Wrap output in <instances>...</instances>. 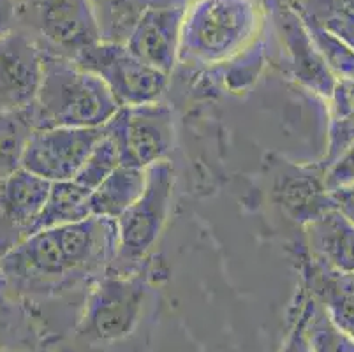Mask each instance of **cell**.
Listing matches in <instances>:
<instances>
[{
	"label": "cell",
	"instance_id": "6da1fadb",
	"mask_svg": "<svg viewBox=\"0 0 354 352\" xmlns=\"http://www.w3.org/2000/svg\"><path fill=\"white\" fill-rule=\"evenodd\" d=\"M117 252V222L88 217L30 234L0 259V279L27 299L86 293L113 268Z\"/></svg>",
	"mask_w": 354,
	"mask_h": 352
},
{
	"label": "cell",
	"instance_id": "7a4b0ae2",
	"mask_svg": "<svg viewBox=\"0 0 354 352\" xmlns=\"http://www.w3.org/2000/svg\"><path fill=\"white\" fill-rule=\"evenodd\" d=\"M270 0H189L178 64L224 69L268 35Z\"/></svg>",
	"mask_w": 354,
	"mask_h": 352
},
{
	"label": "cell",
	"instance_id": "3957f363",
	"mask_svg": "<svg viewBox=\"0 0 354 352\" xmlns=\"http://www.w3.org/2000/svg\"><path fill=\"white\" fill-rule=\"evenodd\" d=\"M120 109L106 83L82 66L44 51L39 92L28 109L34 129L102 127Z\"/></svg>",
	"mask_w": 354,
	"mask_h": 352
},
{
	"label": "cell",
	"instance_id": "277c9868",
	"mask_svg": "<svg viewBox=\"0 0 354 352\" xmlns=\"http://www.w3.org/2000/svg\"><path fill=\"white\" fill-rule=\"evenodd\" d=\"M150 293L147 268L115 271L95 280L85 293L74 337L90 345H109L127 338L143 315Z\"/></svg>",
	"mask_w": 354,
	"mask_h": 352
},
{
	"label": "cell",
	"instance_id": "5b68a950",
	"mask_svg": "<svg viewBox=\"0 0 354 352\" xmlns=\"http://www.w3.org/2000/svg\"><path fill=\"white\" fill-rule=\"evenodd\" d=\"M175 169L169 160L147 167V183L140 198L117 219L118 252L111 270L136 271L159 241L171 210Z\"/></svg>",
	"mask_w": 354,
	"mask_h": 352
},
{
	"label": "cell",
	"instance_id": "8992f818",
	"mask_svg": "<svg viewBox=\"0 0 354 352\" xmlns=\"http://www.w3.org/2000/svg\"><path fill=\"white\" fill-rule=\"evenodd\" d=\"M18 27L30 32L44 51L71 60L101 41L90 0H24Z\"/></svg>",
	"mask_w": 354,
	"mask_h": 352
},
{
	"label": "cell",
	"instance_id": "52a82bcc",
	"mask_svg": "<svg viewBox=\"0 0 354 352\" xmlns=\"http://www.w3.org/2000/svg\"><path fill=\"white\" fill-rule=\"evenodd\" d=\"M106 134L115 141L120 166L147 169L167 160L175 143V116L162 101L125 106L104 125Z\"/></svg>",
	"mask_w": 354,
	"mask_h": 352
},
{
	"label": "cell",
	"instance_id": "ba28073f",
	"mask_svg": "<svg viewBox=\"0 0 354 352\" xmlns=\"http://www.w3.org/2000/svg\"><path fill=\"white\" fill-rule=\"evenodd\" d=\"M83 69L97 74L120 108L160 101L169 83V74L141 62L122 43L99 41L74 58Z\"/></svg>",
	"mask_w": 354,
	"mask_h": 352
},
{
	"label": "cell",
	"instance_id": "9c48e42d",
	"mask_svg": "<svg viewBox=\"0 0 354 352\" xmlns=\"http://www.w3.org/2000/svg\"><path fill=\"white\" fill-rule=\"evenodd\" d=\"M270 32L281 48L291 76L305 90L326 102L339 80L324 62L298 11L284 0H270Z\"/></svg>",
	"mask_w": 354,
	"mask_h": 352
},
{
	"label": "cell",
	"instance_id": "30bf717a",
	"mask_svg": "<svg viewBox=\"0 0 354 352\" xmlns=\"http://www.w3.org/2000/svg\"><path fill=\"white\" fill-rule=\"evenodd\" d=\"M104 136L102 127L34 129L25 145L21 167L46 182H69Z\"/></svg>",
	"mask_w": 354,
	"mask_h": 352
},
{
	"label": "cell",
	"instance_id": "8fae6325",
	"mask_svg": "<svg viewBox=\"0 0 354 352\" xmlns=\"http://www.w3.org/2000/svg\"><path fill=\"white\" fill-rule=\"evenodd\" d=\"M44 50L18 27L0 37V111H28L39 92Z\"/></svg>",
	"mask_w": 354,
	"mask_h": 352
},
{
	"label": "cell",
	"instance_id": "7c38bea8",
	"mask_svg": "<svg viewBox=\"0 0 354 352\" xmlns=\"http://www.w3.org/2000/svg\"><path fill=\"white\" fill-rule=\"evenodd\" d=\"M50 187L24 167L0 180V259L34 234Z\"/></svg>",
	"mask_w": 354,
	"mask_h": 352
},
{
	"label": "cell",
	"instance_id": "4fadbf2b",
	"mask_svg": "<svg viewBox=\"0 0 354 352\" xmlns=\"http://www.w3.org/2000/svg\"><path fill=\"white\" fill-rule=\"evenodd\" d=\"M272 196L282 212L301 228L337 208L326 185V171L317 163L288 164L279 169Z\"/></svg>",
	"mask_w": 354,
	"mask_h": 352
},
{
	"label": "cell",
	"instance_id": "5bb4252c",
	"mask_svg": "<svg viewBox=\"0 0 354 352\" xmlns=\"http://www.w3.org/2000/svg\"><path fill=\"white\" fill-rule=\"evenodd\" d=\"M183 12L185 6L147 11L125 41L127 50L147 66L171 76L178 66Z\"/></svg>",
	"mask_w": 354,
	"mask_h": 352
},
{
	"label": "cell",
	"instance_id": "9a60e30c",
	"mask_svg": "<svg viewBox=\"0 0 354 352\" xmlns=\"http://www.w3.org/2000/svg\"><path fill=\"white\" fill-rule=\"evenodd\" d=\"M292 259L300 271L301 286L323 305L333 324L354 340V277L315 263L305 250L304 241L295 248Z\"/></svg>",
	"mask_w": 354,
	"mask_h": 352
},
{
	"label": "cell",
	"instance_id": "2e32d148",
	"mask_svg": "<svg viewBox=\"0 0 354 352\" xmlns=\"http://www.w3.org/2000/svg\"><path fill=\"white\" fill-rule=\"evenodd\" d=\"M301 229L305 250L315 263L342 275H354V224L339 208Z\"/></svg>",
	"mask_w": 354,
	"mask_h": 352
},
{
	"label": "cell",
	"instance_id": "e0dca14e",
	"mask_svg": "<svg viewBox=\"0 0 354 352\" xmlns=\"http://www.w3.org/2000/svg\"><path fill=\"white\" fill-rule=\"evenodd\" d=\"M43 328L30 299L0 279V352L43 351Z\"/></svg>",
	"mask_w": 354,
	"mask_h": 352
},
{
	"label": "cell",
	"instance_id": "ac0fdd59",
	"mask_svg": "<svg viewBox=\"0 0 354 352\" xmlns=\"http://www.w3.org/2000/svg\"><path fill=\"white\" fill-rule=\"evenodd\" d=\"M354 145V82L340 80L326 101V150L317 160L324 171Z\"/></svg>",
	"mask_w": 354,
	"mask_h": 352
},
{
	"label": "cell",
	"instance_id": "d6986e66",
	"mask_svg": "<svg viewBox=\"0 0 354 352\" xmlns=\"http://www.w3.org/2000/svg\"><path fill=\"white\" fill-rule=\"evenodd\" d=\"M145 183H147V169L118 166L97 189L90 192V215L117 221L140 198Z\"/></svg>",
	"mask_w": 354,
	"mask_h": 352
},
{
	"label": "cell",
	"instance_id": "ffe728a7",
	"mask_svg": "<svg viewBox=\"0 0 354 352\" xmlns=\"http://www.w3.org/2000/svg\"><path fill=\"white\" fill-rule=\"evenodd\" d=\"M97 18L101 41L125 44L141 16L150 9L187 6L189 0H90Z\"/></svg>",
	"mask_w": 354,
	"mask_h": 352
},
{
	"label": "cell",
	"instance_id": "44dd1931",
	"mask_svg": "<svg viewBox=\"0 0 354 352\" xmlns=\"http://www.w3.org/2000/svg\"><path fill=\"white\" fill-rule=\"evenodd\" d=\"M88 196L90 190L74 180L51 183L46 205L37 219L34 232L57 228V225L74 224V222H82L92 217L88 208Z\"/></svg>",
	"mask_w": 354,
	"mask_h": 352
},
{
	"label": "cell",
	"instance_id": "7402d4cb",
	"mask_svg": "<svg viewBox=\"0 0 354 352\" xmlns=\"http://www.w3.org/2000/svg\"><path fill=\"white\" fill-rule=\"evenodd\" d=\"M291 6L305 21L326 28L354 48V0H296Z\"/></svg>",
	"mask_w": 354,
	"mask_h": 352
},
{
	"label": "cell",
	"instance_id": "603a6c76",
	"mask_svg": "<svg viewBox=\"0 0 354 352\" xmlns=\"http://www.w3.org/2000/svg\"><path fill=\"white\" fill-rule=\"evenodd\" d=\"M32 131L27 111H0V180L21 167Z\"/></svg>",
	"mask_w": 354,
	"mask_h": 352
},
{
	"label": "cell",
	"instance_id": "cb8c5ba5",
	"mask_svg": "<svg viewBox=\"0 0 354 352\" xmlns=\"http://www.w3.org/2000/svg\"><path fill=\"white\" fill-rule=\"evenodd\" d=\"M307 333L314 352H354V340L333 324L323 305L312 296Z\"/></svg>",
	"mask_w": 354,
	"mask_h": 352
},
{
	"label": "cell",
	"instance_id": "d4e9b609",
	"mask_svg": "<svg viewBox=\"0 0 354 352\" xmlns=\"http://www.w3.org/2000/svg\"><path fill=\"white\" fill-rule=\"evenodd\" d=\"M305 25H307L315 46L321 51L324 62L330 67L333 76L339 82L340 80L354 82V48H351L346 41H342V39L328 32L326 28L319 27V25L310 24V21H305Z\"/></svg>",
	"mask_w": 354,
	"mask_h": 352
},
{
	"label": "cell",
	"instance_id": "484cf974",
	"mask_svg": "<svg viewBox=\"0 0 354 352\" xmlns=\"http://www.w3.org/2000/svg\"><path fill=\"white\" fill-rule=\"evenodd\" d=\"M120 166V155H118V148L115 141L109 138L108 134L102 136L99 143L95 145L94 150L90 151L86 157L85 164L82 166L80 173L74 176V182L85 187L86 190L97 189L109 174L113 173L117 167Z\"/></svg>",
	"mask_w": 354,
	"mask_h": 352
},
{
	"label": "cell",
	"instance_id": "4316f807",
	"mask_svg": "<svg viewBox=\"0 0 354 352\" xmlns=\"http://www.w3.org/2000/svg\"><path fill=\"white\" fill-rule=\"evenodd\" d=\"M308 310H310V295L301 286L298 298L291 310V321H289L288 335L282 342L281 352H314L310 338L307 333Z\"/></svg>",
	"mask_w": 354,
	"mask_h": 352
},
{
	"label": "cell",
	"instance_id": "83f0119b",
	"mask_svg": "<svg viewBox=\"0 0 354 352\" xmlns=\"http://www.w3.org/2000/svg\"><path fill=\"white\" fill-rule=\"evenodd\" d=\"M354 183V145L326 171V185L330 190Z\"/></svg>",
	"mask_w": 354,
	"mask_h": 352
},
{
	"label": "cell",
	"instance_id": "f1b7e54d",
	"mask_svg": "<svg viewBox=\"0 0 354 352\" xmlns=\"http://www.w3.org/2000/svg\"><path fill=\"white\" fill-rule=\"evenodd\" d=\"M20 25V4L16 0H0V37Z\"/></svg>",
	"mask_w": 354,
	"mask_h": 352
},
{
	"label": "cell",
	"instance_id": "f546056e",
	"mask_svg": "<svg viewBox=\"0 0 354 352\" xmlns=\"http://www.w3.org/2000/svg\"><path fill=\"white\" fill-rule=\"evenodd\" d=\"M331 194H333L335 206L354 224V183L331 190Z\"/></svg>",
	"mask_w": 354,
	"mask_h": 352
},
{
	"label": "cell",
	"instance_id": "4dcf8cb0",
	"mask_svg": "<svg viewBox=\"0 0 354 352\" xmlns=\"http://www.w3.org/2000/svg\"><path fill=\"white\" fill-rule=\"evenodd\" d=\"M12 352H44V351H12Z\"/></svg>",
	"mask_w": 354,
	"mask_h": 352
},
{
	"label": "cell",
	"instance_id": "1f68e13d",
	"mask_svg": "<svg viewBox=\"0 0 354 352\" xmlns=\"http://www.w3.org/2000/svg\"><path fill=\"white\" fill-rule=\"evenodd\" d=\"M284 2H288V4H292V2H296V0H284Z\"/></svg>",
	"mask_w": 354,
	"mask_h": 352
},
{
	"label": "cell",
	"instance_id": "d6a6232c",
	"mask_svg": "<svg viewBox=\"0 0 354 352\" xmlns=\"http://www.w3.org/2000/svg\"><path fill=\"white\" fill-rule=\"evenodd\" d=\"M16 2H18V4H20V2H24V0H16Z\"/></svg>",
	"mask_w": 354,
	"mask_h": 352
}]
</instances>
